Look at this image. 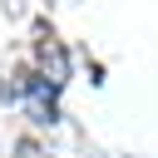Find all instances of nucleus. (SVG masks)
I'll list each match as a JSON object with an SVG mask.
<instances>
[{
    "label": "nucleus",
    "mask_w": 158,
    "mask_h": 158,
    "mask_svg": "<svg viewBox=\"0 0 158 158\" xmlns=\"http://www.w3.org/2000/svg\"><path fill=\"white\" fill-rule=\"evenodd\" d=\"M35 79H40L49 94H59V89L69 84V49H64V40L54 35L49 20L35 25Z\"/></svg>",
    "instance_id": "1"
},
{
    "label": "nucleus",
    "mask_w": 158,
    "mask_h": 158,
    "mask_svg": "<svg viewBox=\"0 0 158 158\" xmlns=\"http://www.w3.org/2000/svg\"><path fill=\"white\" fill-rule=\"evenodd\" d=\"M15 158H44V153H40L35 138H20V143H15Z\"/></svg>",
    "instance_id": "2"
}]
</instances>
